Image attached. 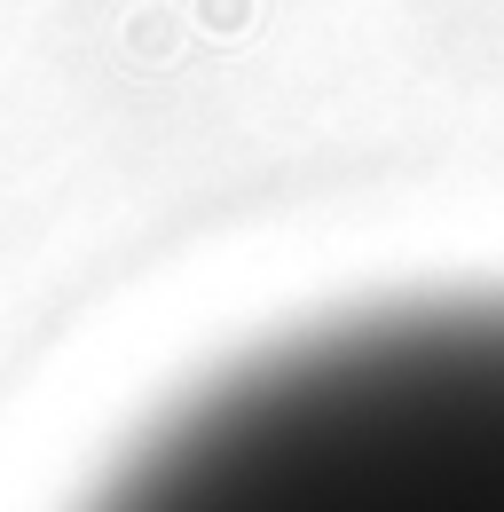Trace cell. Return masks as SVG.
I'll use <instances>...</instances> for the list:
<instances>
[{"label":"cell","instance_id":"cell-1","mask_svg":"<svg viewBox=\"0 0 504 512\" xmlns=\"http://www.w3.org/2000/svg\"><path fill=\"white\" fill-rule=\"evenodd\" d=\"M87 512H504V300L252 355L134 442Z\"/></svg>","mask_w":504,"mask_h":512}]
</instances>
